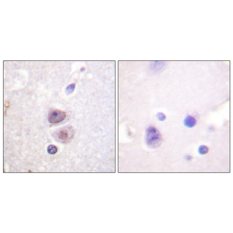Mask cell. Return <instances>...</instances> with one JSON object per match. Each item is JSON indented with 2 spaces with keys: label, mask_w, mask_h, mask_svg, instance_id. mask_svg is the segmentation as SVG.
<instances>
[{
  "label": "cell",
  "mask_w": 233,
  "mask_h": 233,
  "mask_svg": "<svg viewBox=\"0 0 233 233\" xmlns=\"http://www.w3.org/2000/svg\"><path fill=\"white\" fill-rule=\"evenodd\" d=\"M146 141L149 147L152 148H157L162 143L161 134L154 127H149L147 130L146 133Z\"/></svg>",
  "instance_id": "cell-1"
},
{
  "label": "cell",
  "mask_w": 233,
  "mask_h": 233,
  "mask_svg": "<svg viewBox=\"0 0 233 233\" xmlns=\"http://www.w3.org/2000/svg\"><path fill=\"white\" fill-rule=\"evenodd\" d=\"M67 113L59 110H53L49 112L48 120L51 123H58L62 122L66 118Z\"/></svg>",
  "instance_id": "cell-2"
},
{
  "label": "cell",
  "mask_w": 233,
  "mask_h": 233,
  "mask_svg": "<svg viewBox=\"0 0 233 233\" xmlns=\"http://www.w3.org/2000/svg\"><path fill=\"white\" fill-rule=\"evenodd\" d=\"M71 130L68 128H63L59 130L56 133L57 139L62 143L69 141L73 136Z\"/></svg>",
  "instance_id": "cell-3"
},
{
  "label": "cell",
  "mask_w": 233,
  "mask_h": 233,
  "mask_svg": "<svg viewBox=\"0 0 233 233\" xmlns=\"http://www.w3.org/2000/svg\"><path fill=\"white\" fill-rule=\"evenodd\" d=\"M196 121L194 117L187 115L183 121V124L185 127L188 128H192L195 126Z\"/></svg>",
  "instance_id": "cell-4"
},
{
  "label": "cell",
  "mask_w": 233,
  "mask_h": 233,
  "mask_svg": "<svg viewBox=\"0 0 233 233\" xmlns=\"http://www.w3.org/2000/svg\"><path fill=\"white\" fill-rule=\"evenodd\" d=\"M209 151V149L208 147L204 145L200 146L198 149V152L201 155H204L207 154Z\"/></svg>",
  "instance_id": "cell-5"
},
{
  "label": "cell",
  "mask_w": 233,
  "mask_h": 233,
  "mask_svg": "<svg viewBox=\"0 0 233 233\" xmlns=\"http://www.w3.org/2000/svg\"><path fill=\"white\" fill-rule=\"evenodd\" d=\"M47 152L49 154H54L57 152L58 148L56 146L53 145H50L48 146L47 148Z\"/></svg>",
  "instance_id": "cell-6"
},
{
  "label": "cell",
  "mask_w": 233,
  "mask_h": 233,
  "mask_svg": "<svg viewBox=\"0 0 233 233\" xmlns=\"http://www.w3.org/2000/svg\"><path fill=\"white\" fill-rule=\"evenodd\" d=\"M159 61H155L154 63H153L152 65V67L153 69H158V68H162V66H163V67L164 65V63H161L160 62V63H159Z\"/></svg>",
  "instance_id": "cell-7"
},
{
  "label": "cell",
  "mask_w": 233,
  "mask_h": 233,
  "mask_svg": "<svg viewBox=\"0 0 233 233\" xmlns=\"http://www.w3.org/2000/svg\"><path fill=\"white\" fill-rule=\"evenodd\" d=\"M74 85L72 84L70 85L66 89V92L68 94L70 93L73 90L74 88Z\"/></svg>",
  "instance_id": "cell-8"
},
{
  "label": "cell",
  "mask_w": 233,
  "mask_h": 233,
  "mask_svg": "<svg viewBox=\"0 0 233 233\" xmlns=\"http://www.w3.org/2000/svg\"><path fill=\"white\" fill-rule=\"evenodd\" d=\"M185 158L187 160H191L192 159V157L190 155H187L185 156Z\"/></svg>",
  "instance_id": "cell-9"
},
{
  "label": "cell",
  "mask_w": 233,
  "mask_h": 233,
  "mask_svg": "<svg viewBox=\"0 0 233 233\" xmlns=\"http://www.w3.org/2000/svg\"><path fill=\"white\" fill-rule=\"evenodd\" d=\"M5 106L6 107H8L9 106V103L8 102L6 101L5 102L4 104Z\"/></svg>",
  "instance_id": "cell-10"
}]
</instances>
